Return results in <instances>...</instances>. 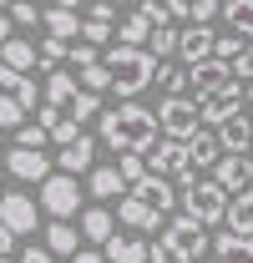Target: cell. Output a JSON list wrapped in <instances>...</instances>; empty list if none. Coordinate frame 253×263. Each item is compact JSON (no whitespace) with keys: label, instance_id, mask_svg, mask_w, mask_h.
I'll return each instance as SVG.
<instances>
[{"label":"cell","instance_id":"6da1fadb","mask_svg":"<svg viewBox=\"0 0 253 263\" xmlns=\"http://www.w3.org/2000/svg\"><path fill=\"white\" fill-rule=\"evenodd\" d=\"M157 111L137 106V101H122V106H106V117L96 122L101 142L117 152V157H152L157 147Z\"/></svg>","mask_w":253,"mask_h":263},{"label":"cell","instance_id":"7a4b0ae2","mask_svg":"<svg viewBox=\"0 0 253 263\" xmlns=\"http://www.w3.org/2000/svg\"><path fill=\"white\" fill-rule=\"evenodd\" d=\"M106 71H112V91L122 101H132L137 91H147L152 81H157V71H162V61L152 56V51H132V46H112L106 56Z\"/></svg>","mask_w":253,"mask_h":263},{"label":"cell","instance_id":"3957f363","mask_svg":"<svg viewBox=\"0 0 253 263\" xmlns=\"http://www.w3.org/2000/svg\"><path fill=\"white\" fill-rule=\"evenodd\" d=\"M183 208H188L192 223H203V228H213V223H228V193H223L213 177H183Z\"/></svg>","mask_w":253,"mask_h":263},{"label":"cell","instance_id":"277c9868","mask_svg":"<svg viewBox=\"0 0 253 263\" xmlns=\"http://www.w3.org/2000/svg\"><path fill=\"white\" fill-rule=\"evenodd\" d=\"M162 248L172 253V263H197L213 243H208V228H203V223H192V218H172V223L162 228Z\"/></svg>","mask_w":253,"mask_h":263},{"label":"cell","instance_id":"5b68a950","mask_svg":"<svg viewBox=\"0 0 253 263\" xmlns=\"http://www.w3.org/2000/svg\"><path fill=\"white\" fill-rule=\"evenodd\" d=\"M41 213H51V223H71L76 213H86V208H81V182L66 177V172L46 177V182H41Z\"/></svg>","mask_w":253,"mask_h":263},{"label":"cell","instance_id":"8992f818","mask_svg":"<svg viewBox=\"0 0 253 263\" xmlns=\"http://www.w3.org/2000/svg\"><path fill=\"white\" fill-rule=\"evenodd\" d=\"M157 122L172 142H192L203 132V101H188V97H162L157 106Z\"/></svg>","mask_w":253,"mask_h":263},{"label":"cell","instance_id":"52a82bcc","mask_svg":"<svg viewBox=\"0 0 253 263\" xmlns=\"http://www.w3.org/2000/svg\"><path fill=\"white\" fill-rule=\"evenodd\" d=\"M243 101H248V86H243V81H228L223 91H213V97H203V127H223V122L243 117V111H238Z\"/></svg>","mask_w":253,"mask_h":263},{"label":"cell","instance_id":"ba28073f","mask_svg":"<svg viewBox=\"0 0 253 263\" xmlns=\"http://www.w3.org/2000/svg\"><path fill=\"white\" fill-rule=\"evenodd\" d=\"M147 167H152V177H192V157H188V142H172V137H162L157 147H152V157H147Z\"/></svg>","mask_w":253,"mask_h":263},{"label":"cell","instance_id":"9c48e42d","mask_svg":"<svg viewBox=\"0 0 253 263\" xmlns=\"http://www.w3.org/2000/svg\"><path fill=\"white\" fill-rule=\"evenodd\" d=\"M5 172L21 177V182H46V177H56V167L46 162V152H31V147H10V152H5Z\"/></svg>","mask_w":253,"mask_h":263},{"label":"cell","instance_id":"30bf717a","mask_svg":"<svg viewBox=\"0 0 253 263\" xmlns=\"http://www.w3.org/2000/svg\"><path fill=\"white\" fill-rule=\"evenodd\" d=\"M35 202L31 197H21V193H5L0 197V228H10L15 238H26V233H35Z\"/></svg>","mask_w":253,"mask_h":263},{"label":"cell","instance_id":"8fae6325","mask_svg":"<svg viewBox=\"0 0 253 263\" xmlns=\"http://www.w3.org/2000/svg\"><path fill=\"white\" fill-rule=\"evenodd\" d=\"M228 81H238V76H233V66L218 61V56H213V61H203V66H188V86L197 91V101L213 97V91H223Z\"/></svg>","mask_w":253,"mask_h":263},{"label":"cell","instance_id":"7c38bea8","mask_svg":"<svg viewBox=\"0 0 253 263\" xmlns=\"http://www.w3.org/2000/svg\"><path fill=\"white\" fill-rule=\"evenodd\" d=\"M46 35H56V41H76V35L86 31V10L81 5H46Z\"/></svg>","mask_w":253,"mask_h":263},{"label":"cell","instance_id":"4fadbf2b","mask_svg":"<svg viewBox=\"0 0 253 263\" xmlns=\"http://www.w3.org/2000/svg\"><path fill=\"white\" fill-rule=\"evenodd\" d=\"M248 177H253V157H223V162L213 167V182H218L228 197L248 193Z\"/></svg>","mask_w":253,"mask_h":263},{"label":"cell","instance_id":"5bb4252c","mask_svg":"<svg viewBox=\"0 0 253 263\" xmlns=\"http://www.w3.org/2000/svg\"><path fill=\"white\" fill-rule=\"evenodd\" d=\"M218 142H223V157H253V117H233L218 127Z\"/></svg>","mask_w":253,"mask_h":263},{"label":"cell","instance_id":"9a60e30c","mask_svg":"<svg viewBox=\"0 0 253 263\" xmlns=\"http://www.w3.org/2000/svg\"><path fill=\"white\" fill-rule=\"evenodd\" d=\"M213 51H218V35L208 31V26H192V31H183V46H177V56H183L188 66L213 61Z\"/></svg>","mask_w":253,"mask_h":263},{"label":"cell","instance_id":"2e32d148","mask_svg":"<svg viewBox=\"0 0 253 263\" xmlns=\"http://www.w3.org/2000/svg\"><path fill=\"white\" fill-rule=\"evenodd\" d=\"M101 258L106 263H152V248H147L142 238H132V233H117V238L101 248Z\"/></svg>","mask_w":253,"mask_h":263},{"label":"cell","instance_id":"e0dca14e","mask_svg":"<svg viewBox=\"0 0 253 263\" xmlns=\"http://www.w3.org/2000/svg\"><path fill=\"white\" fill-rule=\"evenodd\" d=\"M132 197H137V202H147L157 218H162V213H172V202H177V193H172V182H167V177H147V182H137Z\"/></svg>","mask_w":253,"mask_h":263},{"label":"cell","instance_id":"ac0fdd59","mask_svg":"<svg viewBox=\"0 0 253 263\" xmlns=\"http://www.w3.org/2000/svg\"><path fill=\"white\" fill-rule=\"evenodd\" d=\"M92 157H96V142H92V137H81V142L61 147V157H56V172H66V177H76V172H96Z\"/></svg>","mask_w":253,"mask_h":263},{"label":"cell","instance_id":"d6986e66","mask_svg":"<svg viewBox=\"0 0 253 263\" xmlns=\"http://www.w3.org/2000/svg\"><path fill=\"white\" fill-rule=\"evenodd\" d=\"M117 223H127V228H132V233H142V228H157L162 218H157V213H152V208H147V202H137V197L127 193L122 202H117Z\"/></svg>","mask_w":253,"mask_h":263},{"label":"cell","instance_id":"ffe728a7","mask_svg":"<svg viewBox=\"0 0 253 263\" xmlns=\"http://www.w3.org/2000/svg\"><path fill=\"white\" fill-rule=\"evenodd\" d=\"M188 157H192V172H197V167H218V162H223L218 132H197V137L188 142Z\"/></svg>","mask_w":253,"mask_h":263},{"label":"cell","instance_id":"44dd1931","mask_svg":"<svg viewBox=\"0 0 253 263\" xmlns=\"http://www.w3.org/2000/svg\"><path fill=\"white\" fill-rule=\"evenodd\" d=\"M81 238H92V243H101V248H106V243L117 238L112 213H106V208H86V213H81Z\"/></svg>","mask_w":253,"mask_h":263},{"label":"cell","instance_id":"7402d4cb","mask_svg":"<svg viewBox=\"0 0 253 263\" xmlns=\"http://www.w3.org/2000/svg\"><path fill=\"white\" fill-rule=\"evenodd\" d=\"M81 228H71V223H51L46 228V248H51V258H76L81 248Z\"/></svg>","mask_w":253,"mask_h":263},{"label":"cell","instance_id":"603a6c76","mask_svg":"<svg viewBox=\"0 0 253 263\" xmlns=\"http://www.w3.org/2000/svg\"><path fill=\"white\" fill-rule=\"evenodd\" d=\"M76 97H81V81L76 76H66V71H51L46 76V106H71Z\"/></svg>","mask_w":253,"mask_h":263},{"label":"cell","instance_id":"cb8c5ba5","mask_svg":"<svg viewBox=\"0 0 253 263\" xmlns=\"http://www.w3.org/2000/svg\"><path fill=\"white\" fill-rule=\"evenodd\" d=\"M122 187H127V177L117 172V167H96L92 177H86V193H92V197H117V202H122V197H127Z\"/></svg>","mask_w":253,"mask_h":263},{"label":"cell","instance_id":"d4e9b609","mask_svg":"<svg viewBox=\"0 0 253 263\" xmlns=\"http://www.w3.org/2000/svg\"><path fill=\"white\" fill-rule=\"evenodd\" d=\"M35 61H41V51H35L31 41H21V35H15L10 46H0V66H10V71H21V76H26Z\"/></svg>","mask_w":253,"mask_h":263},{"label":"cell","instance_id":"484cf974","mask_svg":"<svg viewBox=\"0 0 253 263\" xmlns=\"http://www.w3.org/2000/svg\"><path fill=\"white\" fill-rule=\"evenodd\" d=\"M223 15H228V26H233V35L253 46V0H228V5H223Z\"/></svg>","mask_w":253,"mask_h":263},{"label":"cell","instance_id":"4316f807","mask_svg":"<svg viewBox=\"0 0 253 263\" xmlns=\"http://www.w3.org/2000/svg\"><path fill=\"white\" fill-rule=\"evenodd\" d=\"M213 253H218V263H253V243H238L233 233H223L213 243Z\"/></svg>","mask_w":253,"mask_h":263},{"label":"cell","instance_id":"83f0119b","mask_svg":"<svg viewBox=\"0 0 253 263\" xmlns=\"http://www.w3.org/2000/svg\"><path fill=\"white\" fill-rule=\"evenodd\" d=\"M81 91H92V97H101V91H112V71H106V61H96V66H86L81 76Z\"/></svg>","mask_w":253,"mask_h":263},{"label":"cell","instance_id":"f1b7e54d","mask_svg":"<svg viewBox=\"0 0 253 263\" xmlns=\"http://www.w3.org/2000/svg\"><path fill=\"white\" fill-rule=\"evenodd\" d=\"M106 111H101V97H92V91H81V97L71 101V122L81 127V122H101Z\"/></svg>","mask_w":253,"mask_h":263},{"label":"cell","instance_id":"f546056e","mask_svg":"<svg viewBox=\"0 0 253 263\" xmlns=\"http://www.w3.org/2000/svg\"><path fill=\"white\" fill-rule=\"evenodd\" d=\"M26 127V106L15 97H0V132H21Z\"/></svg>","mask_w":253,"mask_h":263},{"label":"cell","instance_id":"4dcf8cb0","mask_svg":"<svg viewBox=\"0 0 253 263\" xmlns=\"http://www.w3.org/2000/svg\"><path fill=\"white\" fill-rule=\"evenodd\" d=\"M177 46H183V35L172 31V26L152 31V41H147V51H152V56H177Z\"/></svg>","mask_w":253,"mask_h":263},{"label":"cell","instance_id":"1f68e13d","mask_svg":"<svg viewBox=\"0 0 253 263\" xmlns=\"http://www.w3.org/2000/svg\"><path fill=\"white\" fill-rule=\"evenodd\" d=\"M117 172H122V177L132 182V187L152 177V167H147V157H117Z\"/></svg>","mask_w":253,"mask_h":263},{"label":"cell","instance_id":"d6a6232c","mask_svg":"<svg viewBox=\"0 0 253 263\" xmlns=\"http://www.w3.org/2000/svg\"><path fill=\"white\" fill-rule=\"evenodd\" d=\"M66 56H71V46H66V41H56V35H46V41H41V66H51V71H56Z\"/></svg>","mask_w":253,"mask_h":263},{"label":"cell","instance_id":"836d02e7","mask_svg":"<svg viewBox=\"0 0 253 263\" xmlns=\"http://www.w3.org/2000/svg\"><path fill=\"white\" fill-rule=\"evenodd\" d=\"M106 41H112V26H106V21H86V31H81V46H96V51H112Z\"/></svg>","mask_w":253,"mask_h":263},{"label":"cell","instance_id":"e575fe53","mask_svg":"<svg viewBox=\"0 0 253 263\" xmlns=\"http://www.w3.org/2000/svg\"><path fill=\"white\" fill-rule=\"evenodd\" d=\"M15 26H35V21H46V10H35V5H26V0H15V5H0Z\"/></svg>","mask_w":253,"mask_h":263},{"label":"cell","instance_id":"d590c367","mask_svg":"<svg viewBox=\"0 0 253 263\" xmlns=\"http://www.w3.org/2000/svg\"><path fill=\"white\" fill-rule=\"evenodd\" d=\"M46 137H51V132H41V127H21V132H15V147H31V152H41V147H46Z\"/></svg>","mask_w":253,"mask_h":263},{"label":"cell","instance_id":"8d00e7d4","mask_svg":"<svg viewBox=\"0 0 253 263\" xmlns=\"http://www.w3.org/2000/svg\"><path fill=\"white\" fill-rule=\"evenodd\" d=\"M213 15H223V5H218V0H197V5H192V15H188V21H192V26H208Z\"/></svg>","mask_w":253,"mask_h":263},{"label":"cell","instance_id":"74e56055","mask_svg":"<svg viewBox=\"0 0 253 263\" xmlns=\"http://www.w3.org/2000/svg\"><path fill=\"white\" fill-rule=\"evenodd\" d=\"M106 56V51H96V46H71V61H76V71H86V66H96Z\"/></svg>","mask_w":253,"mask_h":263},{"label":"cell","instance_id":"f35d334b","mask_svg":"<svg viewBox=\"0 0 253 263\" xmlns=\"http://www.w3.org/2000/svg\"><path fill=\"white\" fill-rule=\"evenodd\" d=\"M61 122H66V117H61V106H41V111H35V127H41V132H56Z\"/></svg>","mask_w":253,"mask_h":263},{"label":"cell","instance_id":"ab89813d","mask_svg":"<svg viewBox=\"0 0 253 263\" xmlns=\"http://www.w3.org/2000/svg\"><path fill=\"white\" fill-rule=\"evenodd\" d=\"M81 10H86V21H106V26L117 21V5H106V0H96V5H81Z\"/></svg>","mask_w":253,"mask_h":263},{"label":"cell","instance_id":"60d3db41","mask_svg":"<svg viewBox=\"0 0 253 263\" xmlns=\"http://www.w3.org/2000/svg\"><path fill=\"white\" fill-rule=\"evenodd\" d=\"M233 76H238L243 86H248V81H253V46H248V51H243V61L233 66Z\"/></svg>","mask_w":253,"mask_h":263},{"label":"cell","instance_id":"b9f144b4","mask_svg":"<svg viewBox=\"0 0 253 263\" xmlns=\"http://www.w3.org/2000/svg\"><path fill=\"white\" fill-rule=\"evenodd\" d=\"M21 263H56V258H51V248H26Z\"/></svg>","mask_w":253,"mask_h":263},{"label":"cell","instance_id":"7bdbcfd3","mask_svg":"<svg viewBox=\"0 0 253 263\" xmlns=\"http://www.w3.org/2000/svg\"><path fill=\"white\" fill-rule=\"evenodd\" d=\"M10 26H15V21H10V15L0 10V46H10V41H15V35H10Z\"/></svg>","mask_w":253,"mask_h":263},{"label":"cell","instance_id":"ee69618b","mask_svg":"<svg viewBox=\"0 0 253 263\" xmlns=\"http://www.w3.org/2000/svg\"><path fill=\"white\" fill-rule=\"evenodd\" d=\"M233 208H238V213H253V187H248V193H238V197H233Z\"/></svg>","mask_w":253,"mask_h":263},{"label":"cell","instance_id":"f6af8a7d","mask_svg":"<svg viewBox=\"0 0 253 263\" xmlns=\"http://www.w3.org/2000/svg\"><path fill=\"white\" fill-rule=\"evenodd\" d=\"M10 248H15V233H10V228H0V258H5Z\"/></svg>","mask_w":253,"mask_h":263},{"label":"cell","instance_id":"bcb514c9","mask_svg":"<svg viewBox=\"0 0 253 263\" xmlns=\"http://www.w3.org/2000/svg\"><path fill=\"white\" fill-rule=\"evenodd\" d=\"M71 263H106V258H101V253H76Z\"/></svg>","mask_w":253,"mask_h":263}]
</instances>
